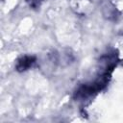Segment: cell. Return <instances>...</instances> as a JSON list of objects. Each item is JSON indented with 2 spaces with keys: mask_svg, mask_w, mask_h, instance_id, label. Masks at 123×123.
Returning a JSON list of instances; mask_svg holds the SVG:
<instances>
[{
  "mask_svg": "<svg viewBox=\"0 0 123 123\" xmlns=\"http://www.w3.org/2000/svg\"><path fill=\"white\" fill-rule=\"evenodd\" d=\"M35 59L32 57H24L21 60L18 61V64H17V69L18 70H26L30 65H32V63L34 62Z\"/></svg>",
  "mask_w": 123,
  "mask_h": 123,
  "instance_id": "1",
  "label": "cell"
}]
</instances>
